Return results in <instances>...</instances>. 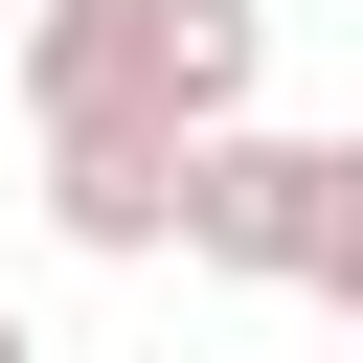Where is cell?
Masks as SVG:
<instances>
[{
  "instance_id": "2",
  "label": "cell",
  "mask_w": 363,
  "mask_h": 363,
  "mask_svg": "<svg viewBox=\"0 0 363 363\" xmlns=\"http://www.w3.org/2000/svg\"><path fill=\"white\" fill-rule=\"evenodd\" d=\"M318 227H340V136H272V113L182 136V272H227V295H318Z\"/></svg>"
},
{
  "instance_id": "4",
  "label": "cell",
  "mask_w": 363,
  "mask_h": 363,
  "mask_svg": "<svg viewBox=\"0 0 363 363\" xmlns=\"http://www.w3.org/2000/svg\"><path fill=\"white\" fill-rule=\"evenodd\" d=\"M318 318H363V136H340V227H318Z\"/></svg>"
},
{
  "instance_id": "6",
  "label": "cell",
  "mask_w": 363,
  "mask_h": 363,
  "mask_svg": "<svg viewBox=\"0 0 363 363\" xmlns=\"http://www.w3.org/2000/svg\"><path fill=\"white\" fill-rule=\"evenodd\" d=\"M0 23H23V0H0Z\"/></svg>"
},
{
  "instance_id": "3",
  "label": "cell",
  "mask_w": 363,
  "mask_h": 363,
  "mask_svg": "<svg viewBox=\"0 0 363 363\" xmlns=\"http://www.w3.org/2000/svg\"><path fill=\"white\" fill-rule=\"evenodd\" d=\"M45 227H68L91 272L182 250V136H45Z\"/></svg>"
},
{
  "instance_id": "5",
  "label": "cell",
  "mask_w": 363,
  "mask_h": 363,
  "mask_svg": "<svg viewBox=\"0 0 363 363\" xmlns=\"http://www.w3.org/2000/svg\"><path fill=\"white\" fill-rule=\"evenodd\" d=\"M0 363H45V340H23V318H0Z\"/></svg>"
},
{
  "instance_id": "1",
  "label": "cell",
  "mask_w": 363,
  "mask_h": 363,
  "mask_svg": "<svg viewBox=\"0 0 363 363\" xmlns=\"http://www.w3.org/2000/svg\"><path fill=\"white\" fill-rule=\"evenodd\" d=\"M23 136H227L272 91V0H23Z\"/></svg>"
}]
</instances>
